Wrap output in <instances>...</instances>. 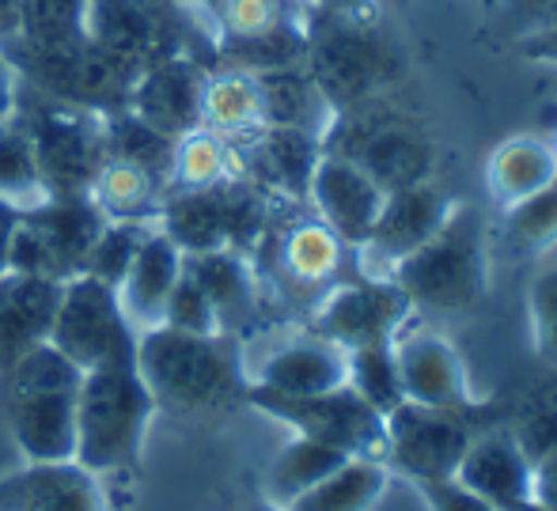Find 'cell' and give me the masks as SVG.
<instances>
[{
  "mask_svg": "<svg viewBox=\"0 0 557 511\" xmlns=\"http://www.w3.org/2000/svg\"><path fill=\"white\" fill-rule=\"evenodd\" d=\"M137 372L156 413L213 416L247 406V357L232 334H183L152 326L137 337Z\"/></svg>",
  "mask_w": 557,
  "mask_h": 511,
  "instance_id": "obj_1",
  "label": "cell"
},
{
  "mask_svg": "<svg viewBox=\"0 0 557 511\" xmlns=\"http://www.w3.org/2000/svg\"><path fill=\"white\" fill-rule=\"evenodd\" d=\"M84 372L50 341L27 349L4 375V416L23 462H65L76 454V390Z\"/></svg>",
  "mask_w": 557,
  "mask_h": 511,
  "instance_id": "obj_2",
  "label": "cell"
},
{
  "mask_svg": "<svg viewBox=\"0 0 557 511\" xmlns=\"http://www.w3.org/2000/svg\"><path fill=\"white\" fill-rule=\"evenodd\" d=\"M156 416V402L148 383L133 364L96 367L84 372L76 390V454L91 474H122L137 470L145 451L148 424Z\"/></svg>",
  "mask_w": 557,
  "mask_h": 511,
  "instance_id": "obj_3",
  "label": "cell"
},
{
  "mask_svg": "<svg viewBox=\"0 0 557 511\" xmlns=\"http://www.w3.org/2000/svg\"><path fill=\"white\" fill-rule=\"evenodd\" d=\"M413 303V311L459 314L474 311L490 292L485 224L474 209L455 204L451 216L429 242L391 270V277Z\"/></svg>",
  "mask_w": 557,
  "mask_h": 511,
  "instance_id": "obj_4",
  "label": "cell"
},
{
  "mask_svg": "<svg viewBox=\"0 0 557 511\" xmlns=\"http://www.w3.org/2000/svg\"><path fill=\"white\" fill-rule=\"evenodd\" d=\"M213 30V50L227 68L270 73L300 65L311 50L308 0H194Z\"/></svg>",
  "mask_w": 557,
  "mask_h": 511,
  "instance_id": "obj_5",
  "label": "cell"
},
{
  "mask_svg": "<svg viewBox=\"0 0 557 511\" xmlns=\"http://www.w3.org/2000/svg\"><path fill=\"white\" fill-rule=\"evenodd\" d=\"M103 227L107 216L91 198H46L20 212L8 270L65 285L88 270V254Z\"/></svg>",
  "mask_w": 557,
  "mask_h": 511,
  "instance_id": "obj_6",
  "label": "cell"
},
{
  "mask_svg": "<svg viewBox=\"0 0 557 511\" xmlns=\"http://www.w3.org/2000/svg\"><path fill=\"white\" fill-rule=\"evenodd\" d=\"M156 224L183 254L224 247L243 254L265 227V198L247 178H227L209 190H168Z\"/></svg>",
  "mask_w": 557,
  "mask_h": 511,
  "instance_id": "obj_7",
  "label": "cell"
},
{
  "mask_svg": "<svg viewBox=\"0 0 557 511\" xmlns=\"http://www.w3.org/2000/svg\"><path fill=\"white\" fill-rule=\"evenodd\" d=\"M137 329L125 319L122 300L111 285L96 281L91 273L65 281L58 296V311L50 322L46 341L61 349L81 372L96 367L133 364L137 360Z\"/></svg>",
  "mask_w": 557,
  "mask_h": 511,
  "instance_id": "obj_8",
  "label": "cell"
},
{
  "mask_svg": "<svg viewBox=\"0 0 557 511\" xmlns=\"http://www.w3.org/2000/svg\"><path fill=\"white\" fill-rule=\"evenodd\" d=\"M20 117L27 122L30 145H35L46 198H88L96 175L111 160L103 114L50 99V107Z\"/></svg>",
  "mask_w": 557,
  "mask_h": 511,
  "instance_id": "obj_9",
  "label": "cell"
},
{
  "mask_svg": "<svg viewBox=\"0 0 557 511\" xmlns=\"http://www.w3.org/2000/svg\"><path fill=\"white\" fill-rule=\"evenodd\" d=\"M247 406L262 409L265 416L288 424L293 436L319 439L326 447L352 454V459H380L387 451V424L383 413L372 409L352 387H337L326 395H270V390L247 387Z\"/></svg>",
  "mask_w": 557,
  "mask_h": 511,
  "instance_id": "obj_10",
  "label": "cell"
},
{
  "mask_svg": "<svg viewBox=\"0 0 557 511\" xmlns=\"http://www.w3.org/2000/svg\"><path fill=\"white\" fill-rule=\"evenodd\" d=\"M186 4L178 0H88L84 4V35L114 68L129 80L168 53H186L178 42L175 15Z\"/></svg>",
  "mask_w": 557,
  "mask_h": 511,
  "instance_id": "obj_11",
  "label": "cell"
},
{
  "mask_svg": "<svg viewBox=\"0 0 557 511\" xmlns=\"http://www.w3.org/2000/svg\"><path fill=\"white\" fill-rule=\"evenodd\" d=\"M413 319V303L387 277H364L334 285L315 303V334L331 337L345 352L391 345Z\"/></svg>",
  "mask_w": 557,
  "mask_h": 511,
  "instance_id": "obj_12",
  "label": "cell"
},
{
  "mask_svg": "<svg viewBox=\"0 0 557 511\" xmlns=\"http://www.w3.org/2000/svg\"><path fill=\"white\" fill-rule=\"evenodd\" d=\"M455 204L459 201L436 183H429V178L387 190V201H383L372 235L352 250L360 258V273L364 277H391V270L403 258H410L421 242H429L441 232V224L451 216Z\"/></svg>",
  "mask_w": 557,
  "mask_h": 511,
  "instance_id": "obj_13",
  "label": "cell"
},
{
  "mask_svg": "<svg viewBox=\"0 0 557 511\" xmlns=\"http://www.w3.org/2000/svg\"><path fill=\"white\" fill-rule=\"evenodd\" d=\"M383 424H387L383 466L413 485L451 477L470 439L455 413H441V409H425L413 402L395 406L383 416Z\"/></svg>",
  "mask_w": 557,
  "mask_h": 511,
  "instance_id": "obj_14",
  "label": "cell"
},
{
  "mask_svg": "<svg viewBox=\"0 0 557 511\" xmlns=\"http://www.w3.org/2000/svg\"><path fill=\"white\" fill-rule=\"evenodd\" d=\"M308 201L337 239L349 250H357L372 235L375 220H380L387 186L352 155L323 152L315 171H311Z\"/></svg>",
  "mask_w": 557,
  "mask_h": 511,
  "instance_id": "obj_15",
  "label": "cell"
},
{
  "mask_svg": "<svg viewBox=\"0 0 557 511\" xmlns=\"http://www.w3.org/2000/svg\"><path fill=\"white\" fill-rule=\"evenodd\" d=\"M395 367L403 383V398L413 406L441 409V413H467L474 406L470 372L459 349L436 329H410L395 337Z\"/></svg>",
  "mask_w": 557,
  "mask_h": 511,
  "instance_id": "obj_16",
  "label": "cell"
},
{
  "mask_svg": "<svg viewBox=\"0 0 557 511\" xmlns=\"http://www.w3.org/2000/svg\"><path fill=\"white\" fill-rule=\"evenodd\" d=\"M206 73L209 68H201L190 53H168V58L152 61L145 73H137L125 110H133L140 122L152 125L168 140L186 137L201 125Z\"/></svg>",
  "mask_w": 557,
  "mask_h": 511,
  "instance_id": "obj_17",
  "label": "cell"
},
{
  "mask_svg": "<svg viewBox=\"0 0 557 511\" xmlns=\"http://www.w3.org/2000/svg\"><path fill=\"white\" fill-rule=\"evenodd\" d=\"M250 387L270 395H326V390L349 387V352L323 334H304L277 341L262 352L255 367H247Z\"/></svg>",
  "mask_w": 557,
  "mask_h": 511,
  "instance_id": "obj_18",
  "label": "cell"
},
{
  "mask_svg": "<svg viewBox=\"0 0 557 511\" xmlns=\"http://www.w3.org/2000/svg\"><path fill=\"white\" fill-rule=\"evenodd\" d=\"M451 477L493 511H535L531 504V459L512 432L470 436Z\"/></svg>",
  "mask_w": 557,
  "mask_h": 511,
  "instance_id": "obj_19",
  "label": "cell"
},
{
  "mask_svg": "<svg viewBox=\"0 0 557 511\" xmlns=\"http://www.w3.org/2000/svg\"><path fill=\"white\" fill-rule=\"evenodd\" d=\"M0 511H107L99 477L76 459L23 462L0 477Z\"/></svg>",
  "mask_w": 557,
  "mask_h": 511,
  "instance_id": "obj_20",
  "label": "cell"
},
{
  "mask_svg": "<svg viewBox=\"0 0 557 511\" xmlns=\"http://www.w3.org/2000/svg\"><path fill=\"white\" fill-rule=\"evenodd\" d=\"M178 277H183V250L156 224L145 235L137 258H133V265L125 270V277L114 288L117 300H122L125 319L133 322L137 334H145V329L163 322V307H168V296Z\"/></svg>",
  "mask_w": 557,
  "mask_h": 511,
  "instance_id": "obj_21",
  "label": "cell"
},
{
  "mask_svg": "<svg viewBox=\"0 0 557 511\" xmlns=\"http://www.w3.org/2000/svg\"><path fill=\"white\" fill-rule=\"evenodd\" d=\"M61 285L27 273H0V375L50 337Z\"/></svg>",
  "mask_w": 557,
  "mask_h": 511,
  "instance_id": "obj_22",
  "label": "cell"
},
{
  "mask_svg": "<svg viewBox=\"0 0 557 511\" xmlns=\"http://www.w3.org/2000/svg\"><path fill=\"white\" fill-rule=\"evenodd\" d=\"M258 88H262L265 125H288L326 140L334 125V102L315 76L304 73L300 65L270 68V73H258Z\"/></svg>",
  "mask_w": 557,
  "mask_h": 511,
  "instance_id": "obj_23",
  "label": "cell"
},
{
  "mask_svg": "<svg viewBox=\"0 0 557 511\" xmlns=\"http://www.w3.org/2000/svg\"><path fill=\"white\" fill-rule=\"evenodd\" d=\"M183 265L216 307L224 334L235 337V329L247 326L258 311V285L247 258L239 250H201V254H183Z\"/></svg>",
  "mask_w": 557,
  "mask_h": 511,
  "instance_id": "obj_24",
  "label": "cell"
},
{
  "mask_svg": "<svg viewBox=\"0 0 557 511\" xmlns=\"http://www.w3.org/2000/svg\"><path fill=\"white\" fill-rule=\"evenodd\" d=\"M201 125L227 140H243L265 125L258 73L247 68H209L201 88Z\"/></svg>",
  "mask_w": 557,
  "mask_h": 511,
  "instance_id": "obj_25",
  "label": "cell"
},
{
  "mask_svg": "<svg viewBox=\"0 0 557 511\" xmlns=\"http://www.w3.org/2000/svg\"><path fill=\"white\" fill-rule=\"evenodd\" d=\"M345 242L337 239L323 220H300L293 224L277 242V270L288 285L296 288H315L319 296L334 288L337 273H342Z\"/></svg>",
  "mask_w": 557,
  "mask_h": 511,
  "instance_id": "obj_26",
  "label": "cell"
},
{
  "mask_svg": "<svg viewBox=\"0 0 557 511\" xmlns=\"http://www.w3.org/2000/svg\"><path fill=\"white\" fill-rule=\"evenodd\" d=\"M557 178V160L550 140L543 137H508L505 145L493 148L490 167H485V186L500 209L531 198Z\"/></svg>",
  "mask_w": 557,
  "mask_h": 511,
  "instance_id": "obj_27",
  "label": "cell"
},
{
  "mask_svg": "<svg viewBox=\"0 0 557 511\" xmlns=\"http://www.w3.org/2000/svg\"><path fill=\"white\" fill-rule=\"evenodd\" d=\"M168 194V183L152 175L148 167L122 155H111L103 171L91 183L88 198L103 209L107 220H137V224H156L160 220V204Z\"/></svg>",
  "mask_w": 557,
  "mask_h": 511,
  "instance_id": "obj_28",
  "label": "cell"
},
{
  "mask_svg": "<svg viewBox=\"0 0 557 511\" xmlns=\"http://www.w3.org/2000/svg\"><path fill=\"white\" fill-rule=\"evenodd\" d=\"M391 470L380 459H345L319 485L285 504V511H375L391 489Z\"/></svg>",
  "mask_w": 557,
  "mask_h": 511,
  "instance_id": "obj_29",
  "label": "cell"
},
{
  "mask_svg": "<svg viewBox=\"0 0 557 511\" xmlns=\"http://www.w3.org/2000/svg\"><path fill=\"white\" fill-rule=\"evenodd\" d=\"M227 178H243L235 140L198 125L171 145L168 190H209V186L227 183Z\"/></svg>",
  "mask_w": 557,
  "mask_h": 511,
  "instance_id": "obj_30",
  "label": "cell"
},
{
  "mask_svg": "<svg viewBox=\"0 0 557 511\" xmlns=\"http://www.w3.org/2000/svg\"><path fill=\"white\" fill-rule=\"evenodd\" d=\"M345 459H352V454L319 444V439L293 436L277 454H273L270 466H265L262 500H270V504H277V508L293 504L300 493H308L311 485L323 482V477L331 474V470L342 466Z\"/></svg>",
  "mask_w": 557,
  "mask_h": 511,
  "instance_id": "obj_31",
  "label": "cell"
},
{
  "mask_svg": "<svg viewBox=\"0 0 557 511\" xmlns=\"http://www.w3.org/2000/svg\"><path fill=\"white\" fill-rule=\"evenodd\" d=\"M0 198L15 209H35L46 201L35 145H30L27 122L20 117V110L0 122Z\"/></svg>",
  "mask_w": 557,
  "mask_h": 511,
  "instance_id": "obj_32",
  "label": "cell"
},
{
  "mask_svg": "<svg viewBox=\"0 0 557 511\" xmlns=\"http://www.w3.org/2000/svg\"><path fill=\"white\" fill-rule=\"evenodd\" d=\"M84 4L88 0H20V42L35 50H73L84 46Z\"/></svg>",
  "mask_w": 557,
  "mask_h": 511,
  "instance_id": "obj_33",
  "label": "cell"
},
{
  "mask_svg": "<svg viewBox=\"0 0 557 511\" xmlns=\"http://www.w3.org/2000/svg\"><path fill=\"white\" fill-rule=\"evenodd\" d=\"M500 212H505V242L516 254L539 258L557 247V178Z\"/></svg>",
  "mask_w": 557,
  "mask_h": 511,
  "instance_id": "obj_34",
  "label": "cell"
},
{
  "mask_svg": "<svg viewBox=\"0 0 557 511\" xmlns=\"http://www.w3.org/2000/svg\"><path fill=\"white\" fill-rule=\"evenodd\" d=\"M349 387L372 409H380L383 416L395 406H403L406 398H403V383H398V367H395V341L349 352Z\"/></svg>",
  "mask_w": 557,
  "mask_h": 511,
  "instance_id": "obj_35",
  "label": "cell"
},
{
  "mask_svg": "<svg viewBox=\"0 0 557 511\" xmlns=\"http://www.w3.org/2000/svg\"><path fill=\"white\" fill-rule=\"evenodd\" d=\"M152 227L156 224H137V220H107V227L99 232L96 247H91L88 270L84 273H91L96 281L117 288V281L125 277V270L133 265L140 242H145V235L152 232Z\"/></svg>",
  "mask_w": 557,
  "mask_h": 511,
  "instance_id": "obj_36",
  "label": "cell"
},
{
  "mask_svg": "<svg viewBox=\"0 0 557 511\" xmlns=\"http://www.w3.org/2000/svg\"><path fill=\"white\" fill-rule=\"evenodd\" d=\"M160 326L183 329V334H224L213 300H209L206 288L186 273V265H183V277H178L175 288H171Z\"/></svg>",
  "mask_w": 557,
  "mask_h": 511,
  "instance_id": "obj_37",
  "label": "cell"
},
{
  "mask_svg": "<svg viewBox=\"0 0 557 511\" xmlns=\"http://www.w3.org/2000/svg\"><path fill=\"white\" fill-rule=\"evenodd\" d=\"M528 322L535 352L550 367H557V262L535 273L528 288Z\"/></svg>",
  "mask_w": 557,
  "mask_h": 511,
  "instance_id": "obj_38",
  "label": "cell"
},
{
  "mask_svg": "<svg viewBox=\"0 0 557 511\" xmlns=\"http://www.w3.org/2000/svg\"><path fill=\"white\" fill-rule=\"evenodd\" d=\"M418 497L425 500L429 511H493L485 500H478L470 489H462L455 477H436V482H418L413 485Z\"/></svg>",
  "mask_w": 557,
  "mask_h": 511,
  "instance_id": "obj_39",
  "label": "cell"
},
{
  "mask_svg": "<svg viewBox=\"0 0 557 511\" xmlns=\"http://www.w3.org/2000/svg\"><path fill=\"white\" fill-rule=\"evenodd\" d=\"M531 504L535 511H557V444L531 462Z\"/></svg>",
  "mask_w": 557,
  "mask_h": 511,
  "instance_id": "obj_40",
  "label": "cell"
},
{
  "mask_svg": "<svg viewBox=\"0 0 557 511\" xmlns=\"http://www.w3.org/2000/svg\"><path fill=\"white\" fill-rule=\"evenodd\" d=\"M15 110H20V73L8 61V53L0 50V122L12 117Z\"/></svg>",
  "mask_w": 557,
  "mask_h": 511,
  "instance_id": "obj_41",
  "label": "cell"
},
{
  "mask_svg": "<svg viewBox=\"0 0 557 511\" xmlns=\"http://www.w3.org/2000/svg\"><path fill=\"white\" fill-rule=\"evenodd\" d=\"M20 212L15 204H8L0 198V273H8V258H12V239H15V227H20Z\"/></svg>",
  "mask_w": 557,
  "mask_h": 511,
  "instance_id": "obj_42",
  "label": "cell"
},
{
  "mask_svg": "<svg viewBox=\"0 0 557 511\" xmlns=\"http://www.w3.org/2000/svg\"><path fill=\"white\" fill-rule=\"evenodd\" d=\"M308 4L326 8V12L342 15V20H364V15H372L375 0H308Z\"/></svg>",
  "mask_w": 557,
  "mask_h": 511,
  "instance_id": "obj_43",
  "label": "cell"
},
{
  "mask_svg": "<svg viewBox=\"0 0 557 511\" xmlns=\"http://www.w3.org/2000/svg\"><path fill=\"white\" fill-rule=\"evenodd\" d=\"M20 35V0H0V42Z\"/></svg>",
  "mask_w": 557,
  "mask_h": 511,
  "instance_id": "obj_44",
  "label": "cell"
},
{
  "mask_svg": "<svg viewBox=\"0 0 557 511\" xmlns=\"http://www.w3.org/2000/svg\"><path fill=\"white\" fill-rule=\"evenodd\" d=\"M247 511H285V508H277V504H270V500H258V504H250Z\"/></svg>",
  "mask_w": 557,
  "mask_h": 511,
  "instance_id": "obj_45",
  "label": "cell"
},
{
  "mask_svg": "<svg viewBox=\"0 0 557 511\" xmlns=\"http://www.w3.org/2000/svg\"><path fill=\"white\" fill-rule=\"evenodd\" d=\"M550 148H554V160H557V133H554V140H550Z\"/></svg>",
  "mask_w": 557,
  "mask_h": 511,
  "instance_id": "obj_46",
  "label": "cell"
},
{
  "mask_svg": "<svg viewBox=\"0 0 557 511\" xmlns=\"http://www.w3.org/2000/svg\"><path fill=\"white\" fill-rule=\"evenodd\" d=\"M178 4H194V0H178Z\"/></svg>",
  "mask_w": 557,
  "mask_h": 511,
  "instance_id": "obj_47",
  "label": "cell"
}]
</instances>
